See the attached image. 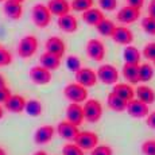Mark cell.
Wrapping results in <instances>:
<instances>
[{"label": "cell", "instance_id": "1", "mask_svg": "<svg viewBox=\"0 0 155 155\" xmlns=\"http://www.w3.org/2000/svg\"><path fill=\"white\" fill-rule=\"evenodd\" d=\"M51 11L49 10L47 4L38 3L31 8V19L32 23L37 26L38 28H46L51 23Z\"/></svg>", "mask_w": 155, "mask_h": 155}, {"label": "cell", "instance_id": "2", "mask_svg": "<svg viewBox=\"0 0 155 155\" xmlns=\"http://www.w3.org/2000/svg\"><path fill=\"white\" fill-rule=\"evenodd\" d=\"M88 88L78 82H70L64 88V96L70 103H85L88 100Z\"/></svg>", "mask_w": 155, "mask_h": 155}, {"label": "cell", "instance_id": "3", "mask_svg": "<svg viewBox=\"0 0 155 155\" xmlns=\"http://www.w3.org/2000/svg\"><path fill=\"white\" fill-rule=\"evenodd\" d=\"M38 46H39V43H38V38L35 35H25L18 43L16 53L23 59L31 58L37 53Z\"/></svg>", "mask_w": 155, "mask_h": 155}, {"label": "cell", "instance_id": "4", "mask_svg": "<svg viewBox=\"0 0 155 155\" xmlns=\"http://www.w3.org/2000/svg\"><path fill=\"white\" fill-rule=\"evenodd\" d=\"M84 112H85V121L88 123H97L103 117V105L99 100L89 99L84 104Z\"/></svg>", "mask_w": 155, "mask_h": 155}, {"label": "cell", "instance_id": "5", "mask_svg": "<svg viewBox=\"0 0 155 155\" xmlns=\"http://www.w3.org/2000/svg\"><path fill=\"white\" fill-rule=\"evenodd\" d=\"M97 71V77L99 81L103 82L104 85H115L119 81V70L116 69V66H113L111 64H104L100 65Z\"/></svg>", "mask_w": 155, "mask_h": 155}, {"label": "cell", "instance_id": "6", "mask_svg": "<svg viewBox=\"0 0 155 155\" xmlns=\"http://www.w3.org/2000/svg\"><path fill=\"white\" fill-rule=\"evenodd\" d=\"M85 50H86V55L96 62H101L105 58V45L100 39H96V38L89 39L86 42Z\"/></svg>", "mask_w": 155, "mask_h": 155}, {"label": "cell", "instance_id": "7", "mask_svg": "<svg viewBox=\"0 0 155 155\" xmlns=\"http://www.w3.org/2000/svg\"><path fill=\"white\" fill-rule=\"evenodd\" d=\"M74 142L84 151H91L96 146H99L100 139H99V135L96 132H93V131H80V134L77 135Z\"/></svg>", "mask_w": 155, "mask_h": 155}, {"label": "cell", "instance_id": "8", "mask_svg": "<svg viewBox=\"0 0 155 155\" xmlns=\"http://www.w3.org/2000/svg\"><path fill=\"white\" fill-rule=\"evenodd\" d=\"M28 76L31 78V81L35 85H47L51 81V70H49L47 68L42 66V65H37L32 66L28 71Z\"/></svg>", "mask_w": 155, "mask_h": 155}, {"label": "cell", "instance_id": "9", "mask_svg": "<svg viewBox=\"0 0 155 155\" xmlns=\"http://www.w3.org/2000/svg\"><path fill=\"white\" fill-rule=\"evenodd\" d=\"M74 78H76V82L86 86V88L94 86L97 84V81H99L97 71H94L91 68H81L80 70H77L74 73Z\"/></svg>", "mask_w": 155, "mask_h": 155}, {"label": "cell", "instance_id": "10", "mask_svg": "<svg viewBox=\"0 0 155 155\" xmlns=\"http://www.w3.org/2000/svg\"><path fill=\"white\" fill-rule=\"evenodd\" d=\"M140 18V10L135 8L132 5H124L116 14V19L123 25H132Z\"/></svg>", "mask_w": 155, "mask_h": 155}, {"label": "cell", "instance_id": "11", "mask_svg": "<svg viewBox=\"0 0 155 155\" xmlns=\"http://www.w3.org/2000/svg\"><path fill=\"white\" fill-rule=\"evenodd\" d=\"M127 112H128V115L134 119H144L148 116L150 109H148V104L143 103V101L139 99H132L128 101Z\"/></svg>", "mask_w": 155, "mask_h": 155}, {"label": "cell", "instance_id": "12", "mask_svg": "<svg viewBox=\"0 0 155 155\" xmlns=\"http://www.w3.org/2000/svg\"><path fill=\"white\" fill-rule=\"evenodd\" d=\"M57 134L62 139H65V140L74 142L77 135L80 134V130H78V126L70 123L69 120H64V121H59L58 126H57Z\"/></svg>", "mask_w": 155, "mask_h": 155}, {"label": "cell", "instance_id": "13", "mask_svg": "<svg viewBox=\"0 0 155 155\" xmlns=\"http://www.w3.org/2000/svg\"><path fill=\"white\" fill-rule=\"evenodd\" d=\"M3 12L11 20H19L23 16V3L15 0H5L3 3Z\"/></svg>", "mask_w": 155, "mask_h": 155}, {"label": "cell", "instance_id": "14", "mask_svg": "<svg viewBox=\"0 0 155 155\" xmlns=\"http://www.w3.org/2000/svg\"><path fill=\"white\" fill-rule=\"evenodd\" d=\"M57 26L61 31L66 32V34H73L78 30V20L74 16L73 14H66L62 15V16H58V20H57Z\"/></svg>", "mask_w": 155, "mask_h": 155}, {"label": "cell", "instance_id": "15", "mask_svg": "<svg viewBox=\"0 0 155 155\" xmlns=\"http://www.w3.org/2000/svg\"><path fill=\"white\" fill-rule=\"evenodd\" d=\"M66 120L76 126H81L85 120L84 107H81L78 103H71L66 108Z\"/></svg>", "mask_w": 155, "mask_h": 155}, {"label": "cell", "instance_id": "16", "mask_svg": "<svg viewBox=\"0 0 155 155\" xmlns=\"http://www.w3.org/2000/svg\"><path fill=\"white\" fill-rule=\"evenodd\" d=\"M55 134V128L53 126H49V124H45V126L39 127L34 134V142L35 144L38 146H43L47 144L53 140Z\"/></svg>", "mask_w": 155, "mask_h": 155}, {"label": "cell", "instance_id": "17", "mask_svg": "<svg viewBox=\"0 0 155 155\" xmlns=\"http://www.w3.org/2000/svg\"><path fill=\"white\" fill-rule=\"evenodd\" d=\"M45 49H46V51L53 53V54L62 58L65 55V53H66V43L59 37H50L45 42Z\"/></svg>", "mask_w": 155, "mask_h": 155}, {"label": "cell", "instance_id": "18", "mask_svg": "<svg viewBox=\"0 0 155 155\" xmlns=\"http://www.w3.org/2000/svg\"><path fill=\"white\" fill-rule=\"evenodd\" d=\"M112 39L115 43L121 46H128L134 42V32L126 26H117L112 35Z\"/></svg>", "mask_w": 155, "mask_h": 155}, {"label": "cell", "instance_id": "19", "mask_svg": "<svg viewBox=\"0 0 155 155\" xmlns=\"http://www.w3.org/2000/svg\"><path fill=\"white\" fill-rule=\"evenodd\" d=\"M27 100L20 94H11V97L4 103V108L11 113H22L26 109Z\"/></svg>", "mask_w": 155, "mask_h": 155}, {"label": "cell", "instance_id": "20", "mask_svg": "<svg viewBox=\"0 0 155 155\" xmlns=\"http://www.w3.org/2000/svg\"><path fill=\"white\" fill-rule=\"evenodd\" d=\"M104 18H105V15L101 8L92 7L86 10L85 12H81V19L84 20V23H86L88 26H92V27H96Z\"/></svg>", "mask_w": 155, "mask_h": 155}, {"label": "cell", "instance_id": "21", "mask_svg": "<svg viewBox=\"0 0 155 155\" xmlns=\"http://www.w3.org/2000/svg\"><path fill=\"white\" fill-rule=\"evenodd\" d=\"M47 7L51 11V14L57 18L69 14L71 11V5L69 0H49L47 2Z\"/></svg>", "mask_w": 155, "mask_h": 155}, {"label": "cell", "instance_id": "22", "mask_svg": "<svg viewBox=\"0 0 155 155\" xmlns=\"http://www.w3.org/2000/svg\"><path fill=\"white\" fill-rule=\"evenodd\" d=\"M121 71H123V77L126 78L127 82H130L132 85H136L138 82H140V78H139V65L124 62Z\"/></svg>", "mask_w": 155, "mask_h": 155}, {"label": "cell", "instance_id": "23", "mask_svg": "<svg viewBox=\"0 0 155 155\" xmlns=\"http://www.w3.org/2000/svg\"><path fill=\"white\" fill-rule=\"evenodd\" d=\"M107 105H108L109 109H112L113 112H124L127 111V105H128V101H126L124 99L119 97L116 93H111L108 94L107 97Z\"/></svg>", "mask_w": 155, "mask_h": 155}, {"label": "cell", "instance_id": "24", "mask_svg": "<svg viewBox=\"0 0 155 155\" xmlns=\"http://www.w3.org/2000/svg\"><path fill=\"white\" fill-rule=\"evenodd\" d=\"M136 99L142 100L146 104H154L155 103V91L153 88H150L148 85H139L135 89Z\"/></svg>", "mask_w": 155, "mask_h": 155}, {"label": "cell", "instance_id": "25", "mask_svg": "<svg viewBox=\"0 0 155 155\" xmlns=\"http://www.w3.org/2000/svg\"><path fill=\"white\" fill-rule=\"evenodd\" d=\"M39 62L41 65L45 68H47L49 70H57L59 66H61V57L53 54V53H49V51H45L39 58Z\"/></svg>", "mask_w": 155, "mask_h": 155}, {"label": "cell", "instance_id": "26", "mask_svg": "<svg viewBox=\"0 0 155 155\" xmlns=\"http://www.w3.org/2000/svg\"><path fill=\"white\" fill-rule=\"evenodd\" d=\"M112 92L113 93H116L119 97H121V99H124L126 101H130L132 99H135V89L132 88L130 84H115L112 88Z\"/></svg>", "mask_w": 155, "mask_h": 155}, {"label": "cell", "instance_id": "27", "mask_svg": "<svg viewBox=\"0 0 155 155\" xmlns=\"http://www.w3.org/2000/svg\"><path fill=\"white\" fill-rule=\"evenodd\" d=\"M123 58L124 62H127V64L140 65V51L138 50V47L132 46V45H128V46L124 47Z\"/></svg>", "mask_w": 155, "mask_h": 155}, {"label": "cell", "instance_id": "28", "mask_svg": "<svg viewBox=\"0 0 155 155\" xmlns=\"http://www.w3.org/2000/svg\"><path fill=\"white\" fill-rule=\"evenodd\" d=\"M116 27H117V26L115 25L113 20L108 19V18H104L99 25L96 26V30H97V32H99L100 35H103V37L112 38V35H113V32H115Z\"/></svg>", "mask_w": 155, "mask_h": 155}, {"label": "cell", "instance_id": "29", "mask_svg": "<svg viewBox=\"0 0 155 155\" xmlns=\"http://www.w3.org/2000/svg\"><path fill=\"white\" fill-rule=\"evenodd\" d=\"M25 112L27 113L28 116L37 117V116L42 115V112H43V105H42V103H41L39 100H35V99L27 100V104H26Z\"/></svg>", "mask_w": 155, "mask_h": 155}, {"label": "cell", "instance_id": "30", "mask_svg": "<svg viewBox=\"0 0 155 155\" xmlns=\"http://www.w3.org/2000/svg\"><path fill=\"white\" fill-rule=\"evenodd\" d=\"M154 77V68L150 64H140L139 65V78L140 82H148Z\"/></svg>", "mask_w": 155, "mask_h": 155}, {"label": "cell", "instance_id": "31", "mask_svg": "<svg viewBox=\"0 0 155 155\" xmlns=\"http://www.w3.org/2000/svg\"><path fill=\"white\" fill-rule=\"evenodd\" d=\"M93 0H71L70 5L71 10L76 12H85L86 10L93 7Z\"/></svg>", "mask_w": 155, "mask_h": 155}, {"label": "cell", "instance_id": "32", "mask_svg": "<svg viewBox=\"0 0 155 155\" xmlns=\"http://www.w3.org/2000/svg\"><path fill=\"white\" fill-rule=\"evenodd\" d=\"M140 26L143 28V31L148 35H153L155 37V18L147 15L146 18H143L142 22H140Z\"/></svg>", "mask_w": 155, "mask_h": 155}, {"label": "cell", "instance_id": "33", "mask_svg": "<svg viewBox=\"0 0 155 155\" xmlns=\"http://www.w3.org/2000/svg\"><path fill=\"white\" fill-rule=\"evenodd\" d=\"M62 155H84V150L76 142H70L64 146Z\"/></svg>", "mask_w": 155, "mask_h": 155}, {"label": "cell", "instance_id": "34", "mask_svg": "<svg viewBox=\"0 0 155 155\" xmlns=\"http://www.w3.org/2000/svg\"><path fill=\"white\" fill-rule=\"evenodd\" d=\"M66 68L70 71H74V73H76L77 70H80L82 68L81 66V59H80L77 55H74V54L69 55L66 58Z\"/></svg>", "mask_w": 155, "mask_h": 155}, {"label": "cell", "instance_id": "35", "mask_svg": "<svg viewBox=\"0 0 155 155\" xmlns=\"http://www.w3.org/2000/svg\"><path fill=\"white\" fill-rule=\"evenodd\" d=\"M11 64H12V54L7 49L0 46V68L8 66Z\"/></svg>", "mask_w": 155, "mask_h": 155}, {"label": "cell", "instance_id": "36", "mask_svg": "<svg viewBox=\"0 0 155 155\" xmlns=\"http://www.w3.org/2000/svg\"><path fill=\"white\" fill-rule=\"evenodd\" d=\"M91 155H113V150L108 144H99L91 150Z\"/></svg>", "mask_w": 155, "mask_h": 155}, {"label": "cell", "instance_id": "37", "mask_svg": "<svg viewBox=\"0 0 155 155\" xmlns=\"http://www.w3.org/2000/svg\"><path fill=\"white\" fill-rule=\"evenodd\" d=\"M143 57L148 61H155V42H150L143 47Z\"/></svg>", "mask_w": 155, "mask_h": 155}, {"label": "cell", "instance_id": "38", "mask_svg": "<svg viewBox=\"0 0 155 155\" xmlns=\"http://www.w3.org/2000/svg\"><path fill=\"white\" fill-rule=\"evenodd\" d=\"M140 148H142L143 155H155V139L143 142Z\"/></svg>", "mask_w": 155, "mask_h": 155}, {"label": "cell", "instance_id": "39", "mask_svg": "<svg viewBox=\"0 0 155 155\" xmlns=\"http://www.w3.org/2000/svg\"><path fill=\"white\" fill-rule=\"evenodd\" d=\"M99 5L103 11H115L117 7V0H99Z\"/></svg>", "mask_w": 155, "mask_h": 155}, {"label": "cell", "instance_id": "40", "mask_svg": "<svg viewBox=\"0 0 155 155\" xmlns=\"http://www.w3.org/2000/svg\"><path fill=\"white\" fill-rule=\"evenodd\" d=\"M11 91L10 88H7V86H2L0 88V104H4L5 101L11 97Z\"/></svg>", "mask_w": 155, "mask_h": 155}, {"label": "cell", "instance_id": "41", "mask_svg": "<svg viewBox=\"0 0 155 155\" xmlns=\"http://www.w3.org/2000/svg\"><path fill=\"white\" fill-rule=\"evenodd\" d=\"M146 124H147L151 130H155V111L148 113V116L146 117Z\"/></svg>", "mask_w": 155, "mask_h": 155}, {"label": "cell", "instance_id": "42", "mask_svg": "<svg viewBox=\"0 0 155 155\" xmlns=\"http://www.w3.org/2000/svg\"><path fill=\"white\" fill-rule=\"evenodd\" d=\"M128 5H132V7L135 8H139V10H142V7L144 5V0H126Z\"/></svg>", "mask_w": 155, "mask_h": 155}, {"label": "cell", "instance_id": "43", "mask_svg": "<svg viewBox=\"0 0 155 155\" xmlns=\"http://www.w3.org/2000/svg\"><path fill=\"white\" fill-rule=\"evenodd\" d=\"M147 12L150 16L155 18V0H150L148 3V7H147Z\"/></svg>", "mask_w": 155, "mask_h": 155}, {"label": "cell", "instance_id": "44", "mask_svg": "<svg viewBox=\"0 0 155 155\" xmlns=\"http://www.w3.org/2000/svg\"><path fill=\"white\" fill-rule=\"evenodd\" d=\"M5 78H4V76H3V74H0V88H2V86H7L5 85Z\"/></svg>", "mask_w": 155, "mask_h": 155}, {"label": "cell", "instance_id": "45", "mask_svg": "<svg viewBox=\"0 0 155 155\" xmlns=\"http://www.w3.org/2000/svg\"><path fill=\"white\" fill-rule=\"evenodd\" d=\"M32 155H47V153L46 151H43V150H38L37 153H34Z\"/></svg>", "mask_w": 155, "mask_h": 155}, {"label": "cell", "instance_id": "46", "mask_svg": "<svg viewBox=\"0 0 155 155\" xmlns=\"http://www.w3.org/2000/svg\"><path fill=\"white\" fill-rule=\"evenodd\" d=\"M3 116H4V108H3V107L0 105V120L3 119Z\"/></svg>", "mask_w": 155, "mask_h": 155}, {"label": "cell", "instance_id": "47", "mask_svg": "<svg viewBox=\"0 0 155 155\" xmlns=\"http://www.w3.org/2000/svg\"><path fill=\"white\" fill-rule=\"evenodd\" d=\"M0 155H7V151H5L3 147H0Z\"/></svg>", "mask_w": 155, "mask_h": 155}, {"label": "cell", "instance_id": "48", "mask_svg": "<svg viewBox=\"0 0 155 155\" xmlns=\"http://www.w3.org/2000/svg\"><path fill=\"white\" fill-rule=\"evenodd\" d=\"M15 2H19V3H23V2H25V0H15Z\"/></svg>", "mask_w": 155, "mask_h": 155}, {"label": "cell", "instance_id": "49", "mask_svg": "<svg viewBox=\"0 0 155 155\" xmlns=\"http://www.w3.org/2000/svg\"><path fill=\"white\" fill-rule=\"evenodd\" d=\"M5 2V0H0V3H4Z\"/></svg>", "mask_w": 155, "mask_h": 155}, {"label": "cell", "instance_id": "50", "mask_svg": "<svg viewBox=\"0 0 155 155\" xmlns=\"http://www.w3.org/2000/svg\"><path fill=\"white\" fill-rule=\"evenodd\" d=\"M154 66H155V61H154Z\"/></svg>", "mask_w": 155, "mask_h": 155}]
</instances>
